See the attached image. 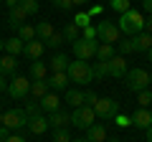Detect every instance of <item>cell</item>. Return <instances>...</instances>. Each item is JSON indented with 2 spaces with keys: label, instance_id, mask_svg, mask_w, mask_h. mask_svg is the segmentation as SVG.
<instances>
[{
  "label": "cell",
  "instance_id": "cell-6",
  "mask_svg": "<svg viewBox=\"0 0 152 142\" xmlns=\"http://www.w3.org/2000/svg\"><path fill=\"white\" fill-rule=\"evenodd\" d=\"M96 122V112H94V107H76L74 112H71V124L76 127V130H89V127Z\"/></svg>",
  "mask_w": 152,
  "mask_h": 142
},
{
  "label": "cell",
  "instance_id": "cell-25",
  "mask_svg": "<svg viewBox=\"0 0 152 142\" xmlns=\"http://www.w3.org/2000/svg\"><path fill=\"white\" fill-rule=\"evenodd\" d=\"M114 56H117V48H114V46H109V43H99L96 56H94V59H96V61H112Z\"/></svg>",
  "mask_w": 152,
  "mask_h": 142
},
{
  "label": "cell",
  "instance_id": "cell-29",
  "mask_svg": "<svg viewBox=\"0 0 152 142\" xmlns=\"http://www.w3.org/2000/svg\"><path fill=\"white\" fill-rule=\"evenodd\" d=\"M61 33H64V38H66V41H71V43L81 38V28H76L74 23H66V26H64V31H61Z\"/></svg>",
  "mask_w": 152,
  "mask_h": 142
},
{
  "label": "cell",
  "instance_id": "cell-7",
  "mask_svg": "<svg viewBox=\"0 0 152 142\" xmlns=\"http://www.w3.org/2000/svg\"><path fill=\"white\" fill-rule=\"evenodd\" d=\"M96 48H99V41H89V38H79L71 43V51L79 61H89L96 56Z\"/></svg>",
  "mask_w": 152,
  "mask_h": 142
},
{
  "label": "cell",
  "instance_id": "cell-39",
  "mask_svg": "<svg viewBox=\"0 0 152 142\" xmlns=\"http://www.w3.org/2000/svg\"><path fill=\"white\" fill-rule=\"evenodd\" d=\"M26 114L28 117H36V114H43V112H41L38 102H26Z\"/></svg>",
  "mask_w": 152,
  "mask_h": 142
},
{
  "label": "cell",
  "instance_id": "cell-4",
  "mask_svg": "<svg viewBox=\"0 0 152 142\" xmlns=\"http://www.w3.org/2000/svg\"><path fill=\"white\" fill-rule=\"evenodd\" d=\"M94 28H96V41H99V43L114 46V43H119V41H122L119 28H117V23H112V20H99Z\"/></svg>",
  "mask_w": 152,
  "mask_h": 142
},
{
  "label": "cell",
  "instance_id": "cell-36",
  "mask_svg": "<svg viewBox=\"0 0 152 142\" xmlns=\"http://www.w3.org/2000/svg\"><path fill=\"white\" fill-rule=\"evenodd\" d=\"M117 51H119V56H127V53H134V46H132V38H124L117 43Z\"/></svg>",
  "mask_w": 152,
  "mask_h": 142
},
{
  "label": "cell",
  "instance_id": "cell-33",
  "mask_svg": "<svg viewBox=\"0 0 152 142\" xmlns=\"http://www.w3.org/2000/svg\"><path fill=\"white\" fill-rule=\"evenodd\" d=\"M18 5L26 10V15H36L38 13V0H20Z\"/></svg>",
  "mask_w": 152,
  "mask_h": 142
},
{
  "label": "cell",
  "instance_id": "cell-13",
  "mask_svg": "<svg viewBox=\"0 0 152 142\" xmlns=\"http://www.w3.org/2000/svg\"><path fill=\"white\" fill-rule=\"evenodd\" d=\"M38 107H41V112H48V114H53V112H58V109H61V99L56 97L53 91H48L46 97L38 99Z\"/></svg>",
  "mask_w": 152,
  "mask_h": 142
},
{
  "label": "cell",
  "instance_id": "cell-49",
  "mask_svg": "<svg viewBox=\"0 0 152 142\" xmlns=\"http://www.w3.org/2000/svg\"><path fill=\"white\" fill-rule=\"evenodd\" d=\"M71 3H74V8H81V5H86L89 0H71Z\"/></svg>",
  "mask_w": 152,
  "mask_h": 142
},
{
  "label": "cell",
  "instance_id": "cell-21",
  "mask_svg": "<svg viewBox=\"0 0 152 142\" xmlns=\"http://www.w3.org/2000/svg\"><path fill=\"white\" fill-rule=\"evenodd\" d=\"M23 46H26V43H23L18 36L3 41V51H5V53H10V56H20V53H23Z\"/></svg>",
  "mask_w": 152,
  "mask_h": 142
},
{
  "label": "cell",
  "instance_id": "cell-53",
  "mask_svg": "<svg viewBox=\"0 0 152 142\" xmlns=\"http://www.w3.org/2000/svg\"><path fill=\"white\" fill-rule=\"evenodd\" d=\"M107 142H122V140H117V137H107Z\"/></svg>",
  "mask_w": 152,
  "mask_h": 142
},
{
  "label": "cell",
  "instance_id": "cell-18",
  "mask_svg": "<svg viewBox=\"0 0 152 142\" xmlns=\"http://www.w3.org/2000/svg\"><path fill=\"white\" fill-rule=\"evenodd\" d=\"M15 71H18V56L5 53L0 59V74L3 76H15Z\"/></svg>",
  "mask_w": 152,
  "mask_h": 142
},
{
  "label": "cell",
  "instance_id": "cell-28",
  "mask_svg": "<svg viewBox=\"0 0 152 142\" xmlns=\"http://www.w3.org/2000/svg\"><path fill=\"white\" fill-rule=\"evenodd\" d=\"M91 74H94V79H107L109 76V64L107 61H94L91 64Z\"/></svg>",
  "mask_w": 152,
  "mask_h": 142
},
{
  "label": "cell",
  "instance_id": "cell-24",
  "mask_svg": "<svg viewBox=\"0 0 152 142\" xmlns=\"http://www.w3.org/2000/svg\"><path fill=\"white\" fill-rule=\"evenodd\" d=\"M69 69V59H66V53H56L53 59L48 61V71L51 74H58V71H66Z\"/></svg>",
  "mask_w": 152,
  "mask_h": 142
},
{
  "label": "cell",
  "instance_id": "cell-1",
  "mask_svg": "<svg viewBox=\"0 0 152 142\" xmlns=\"http://www.w3.org/2000/svg\"><path fill=\"white\" fill-rule=\"evenodd\" d=\"M66 76H69L71 84L76 86H89L94 81V74H91V64L89 61H69V69H66Z\"/></svg>",
  "mask_w": 152,
  "mask_h": 142
},
{
  "label": "cell",
  "instance_id": "cell-57",
  "mask_svg": "<svg viewBox=\"0 0 152 142\" xmlns=\"http://www.w3.org/2000/svg\"><path fill=\"white\" fill-rule=\"evenodd\" d=\"M150 84H152V74H150Z\"/></svg>",
  "mask_w": 152,
  "mask_h": 142
},
{
  "label": "cell",
  "instance_id": "cell-45",
  "mask_svg": "<svg viewBox=\"0 0 152 142\" xmlns=\"http://www.w3.org/2000/svg\"><path fill=\"white\" fill-rule=\"evenodd\" d=\"M5 142H26V137H20V135H10Z\"/></svg>",
  "mask_w": 152,
  "mask_h": 142
},
{
  "label": "cell",
  "instance_id": "cell-11",
  "mask_svg": "<svg viewBox=\"0 0 152 142\" xmlns=\"http://www.w3.org/2000/svg\"><path fill=\"white\" fill-rule=\"evenodd\" d=\"M26 130L31 132V135H43L46 130H51V127H48V117H46V114L28 117V122H26Z\"/></svg>",
  "mask_w": 152,
  "mask_h": 142
},
{
  "label": "cell",
  "instance_id": "cell-48",
  "mask_svg": "<svg viewBox=\"0 0 152 142\" xmlns=\"http://www.w3.org/2000/svg\"><path fill=\"white\" fill-rule=\"evenodd\" d=\"M0 91H8V84H5V76L0 74Z\"/></svg>",
  "mask_w": 152,
  "mask_h": 142
},
{
  "label": "cell",
  "instance_id": "cell-42",
  "mask_svg": "<svg viewBox=\"0 0 152 142\" xmlns=\"http://www.w3.org/2000/svg\"><path fill=\"white\" fill-rule=\"evenodd\" d=\"M96 94L91 91V89H86V91H84V104H86V107H94V102H96Z\"/></svg>",
  "mask_w": 152,
  "mask_h": 142
},
{
  "label": "cell",
  "instance_id": "cell-23",
  "mask_svg": "<svg viewBox=\"0 0 152 142\" xmlns=\"http://www.w3.org/2000/svg\"><path fill=\"white\" fill-rule=\"evenodd\" d=\"M36 38L41 41V43H46V41L51 38V36H53V26H51L48 20H41V23H36Z\"/></svg>",
  "mask_w": 152,
  "mask_h": 142
},
{
  "label": "cell",
  "instance_id": "cell-55",
  "mask_svg": "<svg viewBox=\"0 0 152 142\" xmlns=\"http://www.w3.org/2000/svg\"><path fill=\"white\" fill-rule=\"evenodd\" d=\"M0 53H3V38H0Z\"/></svg>",
  "mask_w": 152,
  "mask_h": 142
},
{
  "label": "cell",
  "instance_id": "cell-22",
  "mask_svg": "<svg viewBox=\"0 0 152 142\" xmlns=\"http://www.w3.org/2000/svg\"><path fill=\"white\" fill-rule=\"evenodd\" d=\"M48 76V64H43V61L38 59L31 64V81H41V79Z\"/></svg>",
  "mask_w": 152,
  "mask_h": 142
},
{
  "label": "cell",
  "instance_id": "cell-47",
  "mask_svg": "<svg viewBox=\"0 0 152 142\" xmlns=\"http://www.w3.org/2000/svg\"><path fill=\"white\" fill-rule=\"evenodd\" d=\"M142 8H145V10L152 15V0H142Z\"/></svg>",
  "mask_w": 152,
  "mask_h": 142
},
{
  "label": "cell",
  "instance_id": "cell-43",
  "mask_svg": "<svg viewBox=\"0 0 152 142\" xmlns=\"http://www.w3.org/2000/svg\"><path fill=\"white\" fill-rule=\"evenodd\" d=\"M8 137H10V130H8L5 124H0V142H5Z\"/></svg>",
  "mask_w": 152,
  "mask_h": 142
},
{
  "label": "cell",
  "instance_id": "cell-50",
  "mask_svg": "<svg viewBox=\"0 0 152 142\" xmlns=\"http://www.w3.org/2000/svg\"><path fill=\"white\" fill-rule=\"evenodd\" d=\"M18 3H20V0H5V5H8V8H15Z\"/></svg>",
  "mask_w": 152,
  "mask_h": 142
},
{
  "label": "cell",
  "instance_id": "cell-30",
  "mask_svg": "<svg viewBox=\"0 0 152 142\" xmlns=\"http://www.w3.org/2000/svg\"><path fill=\"white\" fill-rule=\"evenodd\" d=\"M18 38H20L23 43L33 41V38H36V28H33V26H28V23H23V26L18 28Z\"/></svg>",
  "mask_w": 152,
  "mask_h": 142
},
{
  "label": "cell",
  "instance_id": "cell-32",
  "mask_svg": "<svg viewBox=\"0 0 152 142\" xmlns=\"http://www.w3.org/2000/svg\"><path fill=\"white\" fill-rule=\"evenodd\" d=\"M71 23H74V26L76 28H86V26H91V18H89V13H76V15H74V20H71Z\"/></svg>",
  "mask_w": 152,
  "mask_h": 142
},
{
  "label": "cell",
  "instance_id": "cell-35",
  "mask_svg": "<svg viewBox=\"0 0 152 142\" xmlns=\"http://www.w3.org/2000/svg\"><path fill=\"white\" fill-rule=\"evenodd\" d=\"M137 104L145 107V109H150V104H152V91H150V89H145V91L137 94Z\"/></svg>",
  "mask_w": 152,
  "mask_h": 142
},
{
  "label": "cell",
  "instance_id": "cell-40",
  "mask_svg": "<svg viewBox=\"0 0 152 142\" xmlns=\"http://www.w3.org/2000/svg\"><path fill=\"white\" fill-rule=\"evenodd\" d=\"M114 122H117V127H132V117L129 114H117Z\"/></svg>",
  "mask_w": 152,
  "mask_h": 142
},
{
  "label": "cell",
  "instance_id": "cell-3",
  "mask_svg": "<svg viewBox=\"0 0 152 142\" xmlns=\"http://www.w3.org/2000/svg\"><path fill=\"white\" fill-rule=\"evenodd\" d=\"M124 86H127V91H134V94H140V91H145L147 86H150V71L147 69H129L127 71V76H124Z\"/></svg>",
  "mask_w": 152,
  "mask_h": 142
},
{
  "label": "cell",
  "instance_id": "cell-5",
  "mask_svg": "<svg viewBox=\"0 0 152 142\" xmlns=\"http://www.w3.org/2000/svg\"><path fill=\"white\" fill-rule=\"evenodd\" d=\"M94 112H96L99 119L109 122V119H114V117L119 114V102L112 99V97H99L96 102H94Z\"/></svg>",
  "mask_w": 152,
  "mask_h": 142
},
{
  "label": "cell",
  "instance_id": "cell-17",
  "mask_svg": "<svg viewBox=\"0 0 152 142\" xmlns=\"http://www.w3.org/2000/svg\"><path fill=\"white\" fill-rule=\"evenodd\" d=\"M46 84H48V89H53V91H64L66 84H69V76H66V71L48 74V76H46Z\"/></svg>",
  "mask_w": 152,
  "mask_h": 142
},
{
  "label": "cell",
  "instance_id": "cell-56",
  "mask_svg": "<svg viewBox=\"0 0 152 142\" xmlns=\"http://www.w3.org/2000/svg\"><path fill=\"white\" fill-rule=\"evenodd\" d=\"M0 124H3V112H0Z\"/></svg>",
  "mask_w": 152,
  "mask_h": 142
},
{
  "label": "cell",
  "instance_id": "cell-14",
  "mask_svg": "<svg viewBox=\"0 0 152 142\" xmlns=\"http://www.w3.org/2000/svg\"><path fill=\"white\" fill-rule=\"evenodd\" d=\"M132 46H134L137 53H147V51L152 48V33H137V36H132Z\"/></svg>",
  "mask_w": 152,
  "mask_h": 142
},
{
  "label": "cell",
  "instance_id": "cell-44",
  "mask_svg": "<svg viewBox=\"0 0 152 142\" xmlns=\"http://www.w3.org/2000/svg\"><path fill=\"white\" fill-rule=\"evenodd\" d=\"M99 13H102V5H91V8H89V18H91V15H99Z\"/></svg>",
  "mask_w": 152,
  "mask_h": 142
},
{
  "label": "cell",
  "instance_id": "cell-15",
  "mask_svg": "<svg viewBox=\"0 0 152 142\" xmlns=\"http://www.w3.org/2000/svg\"><path fill=\"white\" fill-rule=\"evenodd\" d=\"M43 51H46V46L41 43L38 38H33V41H28L26 46H23V53H26V59H31V61H38L41 56H43Z\"/></svg>",
  "mask_w": 152,
  "mask_h": 142
},
{
  "label": "cell",
  "instance_id": "cell-9",
  "mask_svg": "<svg viewBox=\"0 0 152 142\" xmlns=\"http://www.w3.org/2000/svg\"><path fill=\"white\" fill-rule=\"evenodd\" d=\"M8 94L13 99H26L31 94V81L26 76H13V81H8Z\"/></svg>",
  "mask_w": 152,
  "mask_h": 142
},
{
  "label": "cell",
  "instance_id": "cell-41",
  "mask_svg": "<svg viewBox=\"0 0 152 142\" xmlns=\"http://www.w3.org/2000/svg\"><path fill=\"white\" fill-rule=\"evenodd\" d=\"M81 38L96 41V28H94V26H86V28H81Z\"/></svg>",
  "mask_w": 152,
  "mask_h": 142
},
{
  "label": "cell",
  "instance_id": "cell-20",
  "mask_svg": "<svg viewBox=\"0 0 152 142\" xmlns=\"http://www.w3.org/2000/svg\"><path fill=\"white\" fill-rule=\"evenodd\" d=\"M86 140L89 142H107V127L94 122V124L86 130Z\"/></svg>",
  "mask_w": 152,
  "mask_h": 142
},
{
  "label": "cell",
  "instance_id": "cell-38",
  "mask_svg": "<svg viewBox=\"0 0 152 142\" xmlns=\"http://www.w3.org/2000/svg\"><path fill=\"white\" fill-rule=\"evenodd\" d=\"M51 3H53L56 10H64V13H69L71 8H74V3H71V0H51Z\"/></svg>",
  "mask_w": 152,
  "mask_h": 142
},
{
  "label": "cell",
  "instance_id": "cell-27",
  "mask_svg": "<svg viewBox=\"0 0 152 142\" xmlns=\"http://www.w3.org/2000/svg\"><path fill=\"white\" fill-rule=\"evenodd\" d=\"M48 94V84H46V79H41V81H31V97L33 99H41Z\"/></svg>",
  "mask_w": 152,
  "mask_h": 142
},
{
  "label": "cell",
  "instance_id": "cell-34",
  "mask_svg": "<svg viewBox=\"0 0 152 142\" xmlns=\"http://www.w3.org/2000/svg\"><path fill=\"white\" fill-rule=\"evenodd\" d=\"M64 41H66V38H64V33H58V31H53V36H51V38L46 41L43 46H46V48H58V46L64 43Z\"/></svg>",
  "mask_w": 152,
  "mask_h": 142
},
{
  "label": "cell",
  "instance_id": "cell-10",
  "mask_svg": "<svg viewBox=\"0 0 152 142\" xmlns=\"http://www.w3.org/2000/svg\"><path fill=\"white\" fill-rule=\"evenodd\" d=\"M107 64H109V76H112V79H124L127 71H129V69H127V59L119 56V53L114 56L112 61H107Z\"/></svg>",
  "mask_w": 152,
  "mask_h": 142
},
{
  "label": "cell",
  "instance_id": "cell-26",
  "mask_svg": "<svg viewBox=\"0 0 152 142\" xmlns=\"http://www.w3.org/2000/svg\"><path fill=\"white\" fill-rule=\"evenodd\" d=\"M66 104H69V107H84V91L81 89H69V91H66Z\"/></svg>",
  "mask_w": 152,
  "mask_h": 142
},
{
  "label": "cell",
  "instance_id": "cell-51",
  "mask_svg": "<svg viewBox=\"0 0 152 142\" xmlns=\"http://www.w3.org/2000/svg\"><path fill=\"white\" fill-rule=\"evenodd\" d=\"M145 132H147V142H152V127H147Z\"/></svg>",
  "mask_w": 152,
  "mask_h": 142
},
{
  "label": "cell",
  "instance_id": "cell-2",
  "mask_svg": "<svg viewBox=\"0 0 152 142\" xmlns=\"http://www.w3.org/2000/svg\"><path fill=\"white\" fill-rule=\"evenodd\" d=\"M117 28H119V33H124L127 38H132V36H137V33L145 31V15H142L140 10H127L119 15V23H117Z\"/></svg>",
  "mask_w": 152,
  "mask_h": 142
},
{
  "label": "cell",
  "instance_id": "cell-12",
  "mask_svg": "<svg viewBox=\"0 0 152 142\" xmlns=\"http://www.w3.org/2000/svg\"><path fill=\"white\" fill-rule=\"evenodd\" d=\"M132 127H137V130H147V127H152V112L145 109V107H140V109L132 114Z\"/></svg>",
  "mask_w": 152,
  "mask_h": 142
},
{
  "label": "cell",
  "instance_id": "cell-54",
  "mask_svg": "<svg viewBox=\"0 0 152 142\" xmlns=\"http://www.w3.org/2000/svg\"><path fill=\"white\" fill-rule=\"evenodd\" d=\"M71 142H89V140H86V137H81V140H71Z\"/></svg>",
  "mask_w": 152,
  "mask_h": 142
},
{
  "label": "cell",
  "instance_id": "cell-8",
  "mask_svg": "<svg viewBox=\"0 0 152 142\" xmlns=\"http://www.w3.org/2000/svg\"><path fill=\"white\" fill-rule=\"evenodd\" d=\"M26 122H28L26 109H8V112H3V124H5L8 130H26Z\"/></svg>",
  "mask_w": 152,
  "mask_h": 142
},
{
  "label": "cell",
  "instance_id": "cell-46",
  "mask_svg": "<svg viewBox=\"0 0 152 142\" xmlns=\"http://www.w3.org/2000/svg\"><path fill=\"white\" fill-rule=\"evenodd\" d=\"M145 33H152V15L145 18Z\"/></svg>",
  "mask_w": 152,
  "mask_h": 142
},
{
  "label": "cell",
  "instance_id": "cell-19",
  "mask_svg": "<svg viewBox=\"0 0 152 142\" xmlns=\"http://www.w3.org/2000/svg\"><path fill=\"white\" fill-rule=\"evenodd\" d=\"M26 18H28V15H26V10H23L20 5H15V8H10V13H8V26L18 31V28L26 23Z\"/></svg>",
  "mask_w": 152,
  "mask_h": 142
},
{
  "label": "cell",
  "instance_id": "cell-37",
  "mask_svg": "<svg viewBox=\"0 0 152 142\" xmlns=\"http://www.w3.org/2000/svg\"><path fill=\"white\" fill-rule=\"evenodd\" d=\"M53 142H71V135H69V130H53Z\"/></svg>",
  "mask_w": 152,
  "mask_h": 142
},
{
  "label": "cell",
  "instance_id": "cell-52",
  "mask_svg": "<svg viewBox=\"0 0 152 142\" xmlns=\"http://www.w3.org/2000/svg\"><path fill=\"white\" fill-rule=\"evenodd\" d=\"M147 61H150V64H152V48L147 51Z\"/></svg>",
  "mask_w": 152,
  "mask_h": 142
},
{
  "label": "cell",
  "instance_id": "cell-16",
  "mask_svg": "<svg viewBox=\"0 0 152 142\" xmlns=\"http://www.w3.org/2000/svg\"><path fill=\"white\" fill-rule=\"evenodd\" d=\"M71 124V114H66V112H53V114H48V127L51 130H66V127Z\"/></svg>",
  "mask_w": 152,
  "mask_h": 142
},
{
  "label": "cell",
  "instance_id": "cell-31",
  "mask_svg": "<svg viewBox=\"0 0 152 142\" xmlns=\"http://www.w3.org/2000/svg\"><path fill=\"white\" fill-rule=\"evenodd\" d=\"M109 8L117 10V13L122 15V13H127V10L132 8V3H129V0H109Z\"/></svg>",
  "mask_w": 152,
  "mask_h": 142
}]
</instances>
